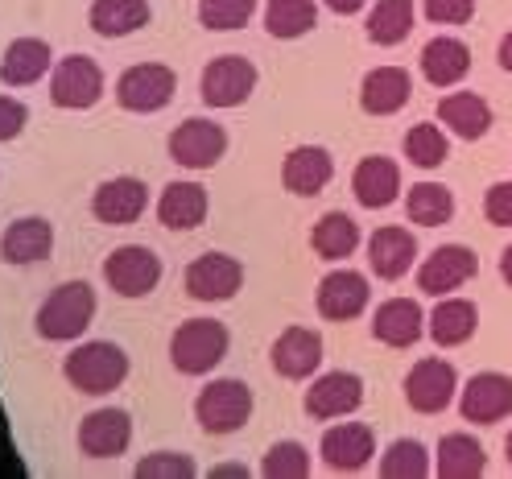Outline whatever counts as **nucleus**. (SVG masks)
<instances>
[{"instance_id":"obj_42","label":"nucleus","mask_w":512,"mask_h":479,"mask_svg":"<svg viewBox=\"0 0 512 479\" xmlns=\"http://www.w3.org/2000/svg\"><path fill=\"white\" fill-rule=\"evenodd\" d=\"M422 13L434 25H467L475 17V0H422Z\"/></svg>"},{"instance_id":"obj_21","label":"nucleus","mask_w":512,"mask_h":479,"mask_svg":"<svg viewBox=\"0 0 512 479\" xmlns=\"http://www.w3.org/2000/svg\"><path fill=\"white\" fill-rule=\"evenodd\" d=\"M54 252V223L46 215H21L0 232V261L5 265H42Z\"/></svg>"},{"instance_id":"obj_25","label":"nucleus","mask_w":512,"mask_h":479,"mask_svg":"<svg viewBox=\"0 0 512 479\" xmlns=\"http://www.w3.org/2000/svg\"><path fill=\"white\" fill-rule=\"evenodd\" d=\"M438 124L459 141H484L492 129V104L479 91H446L438 100Z\"/></svg>"},{"instance_id":"obj_1","label":"nucleus","mask_w":512,"mask_h":479,"mask_svg":"<svg viewBox=\"0 0 512 479\" xmlns=\"http://www.w3.org/2000/svg\"><path fill=\"white\" fill-rule=\"evenodd\" d=\"M62 376L83 397H108L128 380V351L112 339L75 343L67 351V360H62Z\"/></svg>"},{"instance_id":"obj_34","label":"nucleus","mask_w":512,"mask_h":479,"mask_svg":"<svg viewBox=\"0 0 512 479\" xmlns=\"http://www.w3.org/2000/svg\"><path fill=\"white\" fill-rule=\"evenodd\" d=\"M413 17H418V9H413V0H376L368 21H364V34L372 46H401L409 34H413Z\"/></svg>"},{"instance_id":"obj_36","label":"nucleus","mask_w":512,"mask_h":479,"mask_svg":"<svg viewBox=\"0 0 512 479\" xmlns=\"http://www.w3.org/2000/svg\"><path fill=\"white\" fill-rule=\"evenodd\" d=\"M318 25V0H269L265 5V34L277 42L306 38Z\"/></svg>"},{"instance_id":"obj_20","label":"nucleus","mask_w":512,"mask_h":479,"mask_svg":"<svg viewBox=\"0 0 512 479\" xmlns=\"http://www.w3.org/2000/svg\"><path fill=\"white\" fill-rule=\"evenodd\" d=\"M269 360L281 380H306L323 368V335L314 327H285L269 347Z\"/></svg>"},{"instance_id":"obj_16","label":"nucleus","mask_w":512,"mask_h":479,"mask_svg":"<svg viewBox=\"0 0 512 479\" xmlns=\"http://www.w3.org/2000/svg\"><path fill=\"white\" fill-rule=\"evenodd\" d=\"M318 455H323L327 471L356 475L376 455V430L368 422H339V426L323 430V438H318Z\"/></svg>"},{"instance_id":"obj_12","label":"nucleus","mask_w":512,"mask_h":479,"mask_svg":"<svg viewBox=\"0 0 512 479\" xmlns=\"http://www.w3.org/2000/svg\"><path fill=\"white\" fill-rule=\"evenodd\" d=\"M79 451L83 459H120L128 455V446H133V413L120 409V405H100L91 409L87 418L79 422Z\"/></svg>"},{"instance_id":"obj_47","label":"nucleus","mask_w":512,"mask_h":479,"mask_svg":"<svg viewBox=\"0 0 512 479\" xmlns=\"http://www.w3.org/2000/svg\"><path fill=\"white\" fill-rule=\"evenodd\" d=\"M211 475H219V479H223V475H240V479H244V475H248V463H236V459H232V463H215Z\"/></svg>"},{"instance_id":"obj_18","label":"nucleus","mask_w":512,"mask_h":479,"mask_svg":"<svg viewBox=\"0 0 512 479\" xmlns=\"http://www.w3.org/2000/svg\"><path fill=\"white\" fill-rule=\"evenodd\" d=\"M306 413L314 422H335V418H347L364 405V380L347 368H335V372H323L314 376V385L306 389Z\"/></svg>"},{"instance_id":"obj_35","label":"nucleus","mask_w":512,"mask_h":479,"mask_svg":"<svg viewBox=\"0 0 512 479\" xmlns=\"http://www.w3.org/2000/svg\"><path fill=\"white\" fill-rule=\"evenodd\" d=\"M405 215L418 228H442L455 219V195L442 182H418L405 190Z\"/></svg>"},{"instance_id":"obj_37","label":"nucleus","mask_w":512,"mask_h":479,"mask_svg":"<svg viewBox=\"0 0 512 479\" xmlns=\"http://www.w3.org/2000/svg\"><path fill=\"white\" fill-rule=\"evenodd\" d=\"M376 471L384 479H426V475H434V459L418 438H393L384 446Z\"/></svg>"},{"instance_id":"obj_5","label":"nucleus","mask_w":512,"mask_h":479,"mask_svg":"<svg viewBox=\"0 0 512 479\" xmlns=\"http://www.w3.org/2000/svg\"><path fill=\"white\" fill-rule=\"evenodd\" d=\"M104 281L116 298H149L162 281V257L149 248V244H116L108 257H104Z\"/></svg>"},{"instance_id":"obj_6","label":"nucleus","mask_w":512,"mask_h":479,"mask_svg":"<svg viewBox=\"0 0 512 479\" xmlns=\"http://www.w3.org/2000/svg\"><path fill=\"white\" fill-rule=\"evenodd\" d=\"M178 91V75L166 62H133L124 67L116 79V104L124 112H137V116H153L162 112Z\"/></svg>"},{"instance_id":"obj_15","label":"nucleus","mask_w":512,"mask_h":479,"mask_svg":"<svg viewBox=\"0 0 512 479\" xmlns=\"http://www.w3.org/2000/svg\"><path fill=\"white\" fill-rule=\"evenodd\" d=\"M512 413V376L475 372L459 389V418L471 426H496Z\"/></svg>"},{"instance_id":"obj_19","label":"nucleus","mask_w":512,"mask_h":479,"mask_svg":"<svg viewBox=\"0 0 512 479\" xmlns=\"http://www.w3.org/2000/svg\"><path fill=\"white\" fill-rule=\"evenodd\" d=\"M335 178V157L327 145H294L281 162V186L298 199L323 195Z\"/></svg>"},{"instance_id":"obj_30","label":"nucleus","mask_w":512,"mask_h":479,"mask_svg":"<svg viewBox=\"0 0 512 479\" xmlns=\"http://www.w3.org/2000/svg\"><path fill=\"white\" fill-rule=\"evenodd\" d=\"M475 331H479V306H475L471 298L446 294V298H438V306L426 314V335H430L438 347H463Z\"/></svg>"},{"instance_id":"obj_8","label":"nucleus","mask_w":512,"mask_h":479,"mask_svg":"<svg viewBox=\"0 0 512 479\" xmlns=\"http://www.w3.org/2000/svg\"><path fill=\"white\" fill-rule=\"evenodd\" d=\"M256 83H261V71H256L244 54H219V58L207 62L203 75H199V100L207 108L228 112V108L248 104V95L256 91Z\"/></svg>"},{"instance_id":"obj_46","label":"nucleus","mask_w":512,"mask_h":479,"mask_svg":"<svg viewBox=\"0 0 512 479\" xmlns=\"http://www.w3.org/2000/svg\"><path fill=\"white\" fill-rule=\"evenodd\" d=\"M496 62L512 75V29H508V34L500 38V46H496Z\"/></svg>"},{"instance_id":"obj_39","label":"nucleus","mask_w":512,"mask_h":479,"mask_svg":"<svg viewBox=\"0 0 512 479\" xmlns=\"http://www.w3.org/2000/svg\"><path fill=\"white\" fill-rule=\"evenodd\" d=\"M310 471H314V459L306 451V442H298V438L273 442L265 451V459H261V475L265 479H306Z\"/></svg>"},{"instance_id":"obj_31","label":"nucleus","mask_w":512,"mask_h":479,"mask_svg":"<svg viewBox=\"0 0 512 479\" xmlns=\"http://www.w3.org/2000/svg\"><path fill=\"white\" fill-rule=\"evenodd\" d=\"M488 471V455H484V442L455 430L438 438V451H434V475L442 479H475Z\"/></svg>"},{"instance_id":"obj_27","label":"nucleus","mask_w":512,"mask_h":479,"mask_svg":"<svg viewBox=\"0 0 512 479\" xmlns=\"http://www.w3.org/2000/svg\"><path fill=\"white\" fill-rule=\"evenodd\" d=\"M418 67H422V79L438 91L446 87H459L471 71V50L463 38H451V34H438L422 46V58H418Z\"/></svg>"},{"instance_id":"obj_11","label":"nucleus","mask_w":512,"mask_h":479,"mask_svg":"<svg viewBox=\"0 0 512 479\" xmlns=\"http://www.w3.org/2000/svg\"><path fill=\"white\" fill-rule=\"evenodd\" d=\"M170 157L182 170H211L228 153V129L215 124L211 116H186L166 141Z\"/></svg>"},{"instance_id":"obj_28","label":"nucleus","mask_w":512,"mask_h":479,"mask_svg":"<svg viewBox=\"0 0 512 479\" xmlns=\"http://www.w3.org/2000/svg\"><path fill=\"white\" fill-rule=\"evenodd\" d=\"M413 100V75L405 67H372L360 79V108L368 116H397Z\"/></svg>"},{"instance_id":"obj_45","label":"nucleus","mask_w":512,"mask_h":479,"mask_svg":"<svg viewBox=\"0 0 512 479\" xmlns=\"http://www.w3.org/2000/svg\"><path fill=\"white\" fill-rule=\"evenodd\" d=\"M323 5L331 9V13H339V17H356L368 0H323Z\"/></svg>"},{"instance_id":"obj_24","label":"nucleus","mask_w":512,"mask_h":479,"mask_svg":"<svg viewBox=\"0 0 512 479\" xmlns=\"http://www.w3.org/2000/svg\"><path fill=\"white\" fill-rule=\"evenodd\" d=\"M351 195H356V203L368 211L393 207L401 199V166L384 153L364 157V162L351 170Z\"/></svg>"},{"instance_id":"obj_49","label":"nucleus","mask_w":512,"mask_h":479,"mask_svg":"<svg viewBox=\"0 0 512 479\" xmlns=\"http://www.w3.org/2000/svg\"><path fill=\"white\" fill-rule=\"evenodd\" d=\"M504 455H508V467H512V430H508V442H504Z\"/></svg>"},{"instance_id":"obj_9","label":"nucleus","mask_w":512,"mask_h":479,"mask_svg":"<svg viewBox=\"0 0 512 479\" xmlns=\"http://www.w3.org/2000/svg\"><path fill=\"white\" fill-rule=\"evenodd\" d=\"M182 290L190 302H232L244 290V265L232 252H203L186 265Z\"/></svg>"},{"instance_id":"obj_38","label":"nucleus","mask_w":512,"mask_h":479,"mask_svg":"<svg viewBox=\"0 0 512 479\" xmlns=\"http://www.w3.org/2000/svg\"><path fill=\"white\" fill-rule=\"evenodd\" d=\"M446 157H451V141H446V129L434 120L413 124L405 133V162L418 166V170H438Z\"/></svg>"},{"instance_id":"obj_43","label":"nucleus","mask_w":512,"mask_h":479,"mask_svg":"<svg viewBox=\"0 0 512 479\" xmlns=\"http://www.w3.org/2000/svg\"><path fill=\"white\" fill-rule=\"evenodd\" d=\"M484 219L492 228H512V182H492L484 195Z\"/></svg>"},{"instance_id":"obj_7","label":"nucleus","mask_w":512,"mask_h":479,"mask_svg":"<svg viewBox=\"0 0 512 479\" xmlns=\"http://www.w3.org/2000/svg\"><path fill=\"white\" fill-rule=\"evenodd\" d=\"M104 100V71L91 54H67L50 71V104L62 112H87Z\"/></svg>"},{"instance_id":"obj_14","label":"nucleus","mask_w":512,"mask_h":479,"mask_svg":"<svg viewBox=\"0 0 512 479\" xmlns=\"http://www.w3.org/2000/svg\"><path fill=\"white\" fill-rule=\"evenodd\" d=\"M372 302V285L360 269H331L314 290V310L327 318V323H351L360 318Z\"/></svg>"},{"instance_id":"obj_22","label":"nucleus","mask_w":512,"mask_h":479,"mask_svg":"<svg viewBox=\"0 0 512 479\" xmlns=\"http://www.w3.org/2000/svg\"><path fill=\"white\" fill-rule=\"evenodd\" d=\"M413 265H418V240L401 223H384L368 236V269L380 281H401Z\"/></svg>"},{"instance_id":"obj_4","label":"nucleus","mask_w":512,"mask_h":479,"mask_svg":"<svg viewBox=\"0 0 512 479\" xmlns=\"http://www.w3.org/2000/svg\"><path fill=\"white\" fill-rule=\"evenodd\" d=\"M248 418H252V389L240 376H215L195 397V422L203 434H215V438L240 434Z\"/></svg>"},{"instance_id":"obj_2","label":"nucleus","mask_w":512,"mask_h":479,"mask_svg":"<svg viewBox=\"0 0 512 479\" xmlns=\"http://www.w3.org/2000/svg\"><path fill=\"white\" fill-rule=\"evenodd\" d=\"M95 323V290L87 281H62L34 314V331L46 343H75Z\"/></svg>"},{"instance_id":"obj_26","label":"nucleus","mask_w":512,"mask_h":479,"mask_svg":"<svg viewBox=\"0 0 512 479\" xmlns=\"http://www.w3.org/2000/svg\"><path fill=\"white\" fill-rule=\"evenodd\" d=\"M207 211H211L207 186L190 182V178L170 182L162 195H157V223H162L166 232H195L207 219Z\"/></svg>"},{"instance_id":"obj_13","label":"nucleus","mask_w":512,"mask_h":479,"mask_svg":"<svg viewBox=\"0 0 512 479\" xmlns=\"http://www.w3.org/2000/svg\"><path fill=\"white\" fill-rule=\"evenodd\" d=\"M475 273H479L475 248H467V244H438L430 257L418 265V290L426 298H446V294L463 290Z\"/></svg>"},{"instance_id":"obj_3","label":"nucleus","mask_w":512,"mask_h":479,"mask_svg":"<svg viewBox=\"0 0 512 479\" xmlns=\"http://www.w3.org/2000/svg\"><path fill=\"white\" fill-rule=\"evenodd\" d=\"M232 351V331L219 318H186L170 335V364L182 376H207L215 372Z\"/></svg>"},{"instance_id":"obj_48","label":"nucleus","mask_w":512,"mask_h":479,"mask_svg":"<svg viewBox=\"0 0 512 479\" xmlns=\"http://www.w3.org/2000/svg\"><path fill=\"white\" fill-rule=\"evenodd\" d=\"M500 277H504V285L512 290V244L500 252Z\"/></svg>"},{"instance_id":"obj_41","label":"nucleus","mask_w":512,"mask_h":479,"mask_svg":"<svg viewBox=\"0 0 512 479\" xmlns=\"http://www.w3.org/2000/svg\"><path fill=\"white\" fill-rule=\"evenodd\" d=\"M133 475L137 479H195L199 463L190 459L186 451H149V455L137 459Z\"/></svg>"},{"instance_id":"obj_33","label":"nucleus","mask_w":512,"mask_h":479,"mask_svg":"<svg viewBox=\"0 0 512 479\" xmlns=\"http://www.w3.org/2000/svg\"><path fill=\"white\" fill-rule=\"evenodd\" d=\"M360 223L351 219L347 211H323L318 223L310 228V248L318 252L323 261H347L351 252L360 248Z\"/></svg>"},{"instance_id":"obj_10","label":"nucleus","mask_w":512,"mask_h":479,"mask_svg":"<svg viewBox=\"0 0 512 479\" xmlns=\"http://www.w3.org/2000/svg\"><path fill=\"white\" fill-rule=\"evenodd\" d=\"M405 405L413 413H426V418H434V413L451 409V401L459 397V372L451 360H438V356H426L418 360L409 372H405Z\"/></svg>"},{"instance_id":"obj_44","label":"nucleus","mask_w":512,"mask_h":479,"mask_svg":"<svg viewBox=\"0 0 512 479\" xmlns=\"http://www.w3.org/2000/svg\"><path fill=\"white\" fill-rule=\"evenodd\" d=\"M25 124H29V108L17 100V95H0V141L21 137Z\"/></svg>"},{"instance_id":"obj_40","label":"nucleus","mask_w":512,"mask_h":479,"mask_svg":"<svg viewBox=\"0 0 512 479\" xmlns=\"http://www.w3.org/2000/svg\"><path fill=\"white\" fill-rule=\"evenodd\" d=\"M256 17V0H199V25L211 34H232Z\"/></svg>"},{"instance_id":"obj_17","label":"nucleus","mask_w":512,"mask_h":479,"mask_svg":"<svg viewBox=\"0 0 512 479\" xmlns=\"http://www.w3.org/2000/svg\"><path fill=\"white\" fill-rule=\"evenodd\" d=\"M149 211V186L133 174H116L108 182L95 186L91 195V215L104 223V228H128Z\"/></svg>"},{"instance_id":"obj_29","label":"nucleus","mask_w":512,"mask_h":479,"mask_svg":"<svg viewBox=\"0 0 512 479\" xmlns=\"http://www.w3.org/2000/svg\"><path fill=\"white\" fill-rule=\"evenodd\" d=\"M54 71V50L46 38H13L0 54V83L5 87H34Z\"/></svg>"},{"instance_id":"obj_32","label":"nucleus","mask_w":512,"mask_h":479,"mask_svg":"<svg viewBox=\"0 0 512 479\" xmlns=\"http://www.w3.org/2000/svg\"><path fill=\"white\" fill-rule=\"evenodd\" d=\"M153 17L149 0H91L87 5V25L100 38H128L145 29Z\"/></svg>"},{"instance_id":"obj_23","label":"nucleus","mask_w":512,"mask_h":479,"mask_svg":"<svg viewBox=\"0 0 512 479\" xmlns=\"http://www.w3.org/2000/svg\"><path fill=\"white\" fill-rule=\"evenodd\" d=\"M426 335V310L418 298H389L372 310V339L384 347H413Z\"/></svg>"}]
</instances>
